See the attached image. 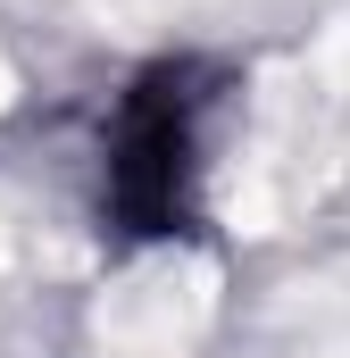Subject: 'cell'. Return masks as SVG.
Returning <instances> with one entry per match:
<instances>
[{"label":"cell","mask_w":350,"mask_h":358,"mask_svg":"<svg viewBox=\"0 0 350 358\" xmlns=\"http://www.w3.org/2000/svg\"><path fill=\"white\" fill-rule=\"evenodd\" d=\"M200 108L192 67H159L125 92L108 125V217L125 234H183L200 200Z\"/></svg>","instance_id":"1"}]
</instances>
